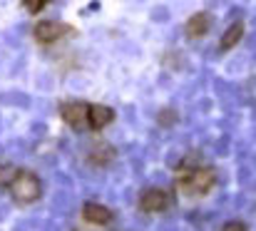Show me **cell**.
<instances>
[{
	"mask_svg": "<svg viewBox=\"0 0 256 231\" xmlns=\"http://www.w3.org/2000/svg\"><path fill=\"white\" fill-rule=\"evenodd\" d=\"M87 122L92 130H104L110 122H114V110L107 104H92L87 112Z\"/></svg>",
	"mask_w": 256,
	"mask_h": 231,
	"instance_id": "52a82bcc",
	"label": "cell"
},
{
	"mask_svg": "<svg viewBox=\"0 0 256 231\" xmlns=\"http://www.w3.org/2000/svg\"><path fill=\"white\" fill-rule=\"evenodd\" d=\"M87 112H90V104H85V102H62V107H60L62 120H65L72 130H78V132L90 127Z\"/></svg>",
	"mask_w": 256,
	"mask_h": 231,
	"instance_id": "3957f363",
	"label": "cell"
},
{
	"mask_svg": "<svg viewBox=\"0 0 256 231\" xmlns=\"http://www.w3.org/2000/svg\"><path fill=\"white\" fill-rule=\"evenodd\" d=\"M242 35H244V22H234V25H229V30L222 35V50H232L234 45H239V40H242Z\"/></svg>",
	"mask_w": 256,
	"mask_h": 231,
	"instance_id": "30bf717a",
	"label": "cell"
},
{
	"mask_svg": "<svg viewBox=\"0 0 256 231\" xmlns=\"http://www.w3.org/2000/svg\"><path fill=\"white\" fill-rule=\"evenodd\" d=\"M70 35V28L65 22H58V20H42L35 25V40L42 42V45H50V42H58L60 38Z\"/></svg>",
	"mask_w": 256,
	"mask_h": 231,
	"instance_id": "277c9868",
	"label": "cell"
},
{
	"mask_svg": "<svg viewBox=\"0 0 256 231\" xmlns=\"http://www.w3.org/2000/svg\"><path fill=\"white\" fill-rule=\"evenodd\" d=\"M216 182V174L214 169L209 166H199V169H192L184 179H182V186L186 194H206Z\"/></svg>",
	"mask_w": 256,
	"mask_h": 231,
	"instance_id": "7a4b0ae2",
	"label": "cell"
},
{
	"mask_svg": "<svg viewBox=\"0 0 256 231\" xmlns=\"http://www.w3.org/2000/svg\"><path fill=\"white\" fill-rule=\"evenodd\" d=\"M82 219L87 224H94V226H104L112 222V212L104 206V204H97V202H87L82 206Z\"/></svg>",
	"mask_w": 256,
	"mask_h": 231,
	"instance_id": "8992f818",
	"label": "cell"
},
{
	"mask_svg": "<svg viewBox=\"0 0 256 231\" xmlns=\"http://www.w3.org/2000/svg\"><path fill=\"white\" fill-rule=\"evenodd\" d=\"M167 206H170V194L164 189H157L154 186V189L142 192V196H140V209L147 212V214H160Z\"/></svg>",
	"mask_w": 256,
	"mask_h": 231,
	"instance_id": "5b68a950",
	"label": "cell"
},
{
	"mask_svg": "<svg viewBox=\"0 0 256 231\" xmlns=\"http://www.w3.org/2000/svg\"><path fill=\"white\" fill-rule=\"evenodd\" d=\"M8 186H10L12 199L20 202V204H32L42 194V184H40V179L32 172H15Z\"/></svg>",
	"mask_w": 256,
	"mask_h": 231,
	"instance_id": "6da1fadb",
	"label": "cell"
},
{
	"mask_svg": "<svg viewBox=\"0 0 256 231\" xmlns=\"http://www.w3.org/2000/svg\"><path fill=\"white\" fill-rule=\"evenodd\" d=\"M209 30V15L206 12H196L186 20V38H202Z\"/></svg>",
	"mask_w": 256,
	"mask_h": 231,
	"instance_id": "ba28073f",
	"label": "cell"
},
{
	"mask_svg": "<svg viewBox=\"0 0 256 231\" xmlns=\"http://www.w3.org/2000/svg\"><path fill=\"white\" fill-rule=\"evenodd\" d=\"M2 174H5V169H2V164H0V179H2Z\"/></svg>",
	"mask_w": 256,
	"mask_h": 231,
	"instance_id": "5bb4252c",
	"label": "cell"
},
{
	"mask_svg": "<svg viewBox=\"0 0 256 231\" xmlns=\"http://www.w3.org/2000/svg\"><path fill=\"white\" fill-rule=\"evenodd\" d=\"M112 159H114V150H112V144H107V142L94 144L92 152H90V162L97 164V166H104V164H110Z\"/></svg>",
	"mask_w": 256,
	"mask_h": 231,
	"instance_id": "9c48e42d",
	"label": "cell"
},
{
	"mask_svg": "<svg viewBox=\"0 0 256 231\" xmlns=\"http://www.w3.org/2000/svg\"><path fill=\"white\" fill-rule=\"evenodd\" d=\"M48 2H52V0H22V5H25L30 12H38V10H42Z\"/></svg>",
	"mask_w": 256,
	"mask_h": 231,
	"instance_id": "8fae6325",
	"label": "cell"
},
{
	"mask_svg": "<svg viewBox=\"0 0 256 231\" xmlns=\"http://www.w3.org/2000/svg\"><path fill=\"white\" fill-rule=\"evenodd\" d=\"M222 231H246V224L234 219V222H226V224L222 226Z\"/></svg>",
	"mask_w": 256,
	"mask_h": 231,
	"instance_id": "7c38bea8",
	"label": "cell"
},
{
	"mask_svg": "<svg viewBox=\"0 0 256 231\" xmlns=\"http://www.w3.org/2000/svg\"><path fill=\"white\" fill-rule=\"evenodd\" d=\"M160 122L167 127V124H172V122H176V114H174L172 110H164V112H160Z\"/></svg>",
	"mask_w": 256,
	"mask_h": 231,
	"instance_id": "4fadbf2b",
	"label": "cell"
}]
</instances>
